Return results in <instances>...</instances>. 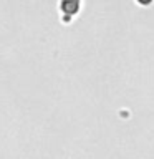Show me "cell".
Wrapping results in <instances>:
<instances>
[{
  "label": "cell",
  "mask_w": 154,
  "mask_h": 159,
  "mask_svg": "<svg viewBox=\"0 0 154 159\" xmlns=\"http://www.w3.org/2000/svg\"><path fill=\"white\" fill-rule=\"evenodd\" d=\"M58 8L61 12L65 18V22H70L73 17H76L78 12L81 10V0H60Z\"/></svg>",
  "instance_id": "1"
},
{
  "label": "cell",
  "mask_w": 154,
  "mask_h": 159,
  "mask_svg": "<svg viewBox=\"0 0 154 159\" xmlns=\"http://www.w3.org/2000/svg\"><path fill=\"white\" fill-rule=\"evenodd\" d=\"M152 2H154V0H136V3L141 5V7H149Z\"/></svg>",
  "instance_id": "2"
}]
</instances>
